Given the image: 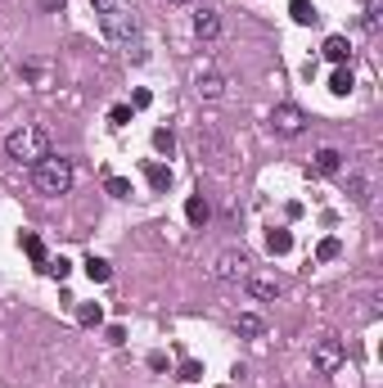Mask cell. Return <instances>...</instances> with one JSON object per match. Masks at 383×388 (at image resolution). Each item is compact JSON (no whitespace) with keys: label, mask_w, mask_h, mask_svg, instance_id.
<instances>
[{"label":"cell","mask_w":383,"mask_h":388,"mask_svg":"<svg viewBox=\"0 0 383 388\" xmlns=\"http://www.w3.org/2000/svg\"><path fill=\"white\" fill-rule=\"evenodd\" d=\"M352 86H357V82H352V68H334L329 72V91L334 95H352Z\"/></svg>","instance_id":"17"},{"label":"cell","mask_w":383,"mask_h":388,"mask_svg":"<svg viewBox=\"0 0 383 388\" xmlns=\"http://www.w3.org/2000/svg\"><path fill=\"white\" fill-rule=\"evenodd\" d=\"M311 167H315V172H320V176H334V172H338V167H343V154H338V149H329V145H325V149H315Z\"/></svg>","instance_id":"11"},{"label":"cell","mask_w":383,"mask_h":388,"mask_svg":"<svg viewBox=\"0 0 383 388\" xmlns=\"http://www.w3.org/2000/svg\"><path fill=\"white\" fill-rule=\"evenodd\" d=\"M5 154L14 158V163H41L45 154H50V136H45V127H32V122H27V127H18V131H9L5 136Z\"/></svg>","instance_id":"2"},{"label":"cell","mask_w":383,"mask_h":388,"mask_svg":"<svg viewBox=\"0 0 383 388\" xmlns=\"http://www.w3.org/2000/svg\"><path fill=\"white\" fill-rule=\"evenodd\" d=\"M347 54H352V45H347V36H329V41H325V59L329 63H347Z\"/></svg>","instance_id":"14"},{"label":"cell","mask_w":383,"mask_h":388,"mask_svg":"<svg viewBox=\"0 0 383 388\" xmlns=\"http://www.w3.org/2000/svg\"><path fill=\"white\" fill-rule=\"evenodd\" d=\"M86 276H91L95 285H104V280H113V267H109L104 258H95V253H91V258H86Z\"/></svg>","instance_id":"18"},{"label":"cell","mask_w":383,"mask_h":388,"mask_svg":"<svg viewBox=\"0 0 383 388\" xmlns=\"http://www.w3.org/2000/svg\"><path fill=\"white\" fill-rule=\"evenodd\" d=\"M194 36L198 41H217V36H221V14H217V9H194Z\"/></svg>","instance_id":"8"},{"label":"cell","mask_w":383,"mask_h":388,"mask_svg":"<svg viewBox=\"0 0 383 388\" xmlns=\"http://www.w3.org/2000/svg\"><path fill=\"white\" fill-rule=\"evenodd\" d=\"M32 185H36V194H45V199L68 194L72 190V163L59 158V154H45L41 163H32Z\"/></svg>","instance_id":"1"},{"label":"cell","mask_w":383,"mask_h":388,"mask_svg":"<svg viewBox=\"0 0 383 388\" xmlns=\"http://www.w3.org/2000/svg\"><path fill=\"white\" fill-rule=\"evenodd\" d=\"M131 113H136V109H131V104H113L109 122H113V127H127V122H131Z\"/></svg>","instance_id":"28"},{"label":"cell","mask_w":383,"mask_h":388,"mask_svg":"<svg viewBox=\"0 0 383 388\" xmlns=\"http://www.w3.org/2000/svg\"><path fill=\"white\" fill-rule=\"evenodd\" d=\"M208 217H212L208 199H203V194H194V199L185 203V222H189V226H208Z\"/></svg>","instance_id":"13"},{"label":"cell","mask_w":383,"mask_h":388,"mask_svg":"<svg viewBox=\"0 0 383 388\" xmlns=\"http://www.w3.org/2000/svg\"><path fill=\"white\" fill-rule=\"evenodd\" d=\"M109 343H127V329H122V325H109Z\"/></svg>","instance_id":"30"},{"label":"cell","mask_w":383,"mask_h":388,"mask_svg":"<svg viewBox=\"0 0 383 388\" xmlns=\"http://www.w3.org/2000/svg\"><path fill=\"white\" fill-rule=\"evenodd\" d=\"M194 154H198V163H221L226 158V149H221V140L212 136V131H194Z\"/></svg>","instance_id":"9"},{"label":"cell","mask_w":383,"mask_h":388,"mask_svg":"<svg viewBox=\"0 0 383 388\" xmlns=\"http://www.w3.org/2000/svg\"><path fill=\"white\" fill-rule=\"evenodd\" d=\"M212 276L230 280V285H235V280H248V276H253V258H248L244 249H226L221 258L212 262Z\"/></svg>","instance_id":"4"},{"label":"cell","mask_w":383,"mask_h":388,"mask_svg":"<svg viewBox=\"0 0 383 388\" xmlns=\"http://www.w3.org/2000/svg\"><path fill=\"white\" fill-rule=\"evenodd\" d=\"M77 320H81L86 329L104 325V307H100V302H81V307H77Z\"/></svg>","instance_id":"16"},{"label":"cell","mask_w":383,"mask_h":388,"mask_svg":"<svg viewBox=\"0 0 383 388\" xmlns=\"http://www.w3.org/2000/svg\"><path fill=\"white\" fill-rule=\"evenodd\" d=\"M104 190H109L113 199H131V181L127 176H104Z\"/></svg>","instance_id":"23"},{"label":"cell","mask_w":383,"mask_h":388,"mask_svg":"<svg viewBox=\"0 0 383 388\" xmlns=\"http://www.w3.org/2000/svg\"><path fill=\"white\" fill-rule=\"evenodd\" d=\"M347 194L357 199V203H366V199H370V181H366L361 172H352V176H347Z\"/></svg>","instance_id":"20"},{"label":"cell","mask_w":383,"mask_h":388,"mask_svg":"<svg viewBox=\"0 0 383 388\" xmlns=\"http://www.w3.org/2000/svg\"><path fill=\"white\" fill-rule=\"evenodd\" d=\"M311 366L320 375H334L343 366V343H338V339H315V343H311Z\"/></svg>","instance_id":"6"},{"label":"cell","mask_w":383,"mask_h":388,"mask_svg":"<svg viewBox=\"0 0 383 388\" xmlns=\"http://www.w3.org/2000/svg\"><path fill=\"white\" fill-rule=\"evenodd\" d=\"M153 149H158L162 158H171V149H176V136H171L167 127H158V131H153Z\"/></svg>","instance_id":"21"},{"label":"cell","mask_w":383,"mask_h":388,"mask_svg":"<svg viewBox=\"0 0 383 388\" xmlns=\"http://www.w3.org/2000/svg\"><path fill=\"white\" fill-rule=\"evenodd\" d=\"M149 185H153V190H167V185H171V167L149 163Z\"/></svg>","instance_id":"22"},{"label":"cell","mask_w":383,"mask_h":388,"mask_svg":"<svg viewBox=\"0 0 383 388\" xmlns=\"http://www.w3.org/2000/svg\"><path fill=\"white\" fill-rule=\"evenodd\" d=\"M100 27H104V36L109 41H131V36L140 32V18H136V9H118V14H104L100 18Z\"/></svg>","instance_id":"5"},{"label":"cell","mask_w":383,"mask_h":388,"mask_svg":"<svg viewBox=\"0 0 383 388\" xmlns=\"http://www.w3.org/2000/svg\"><path fill=\"white\" fill-rule=\"evenodd\" d=\"M289 14H293V23H302V27H311L315 18H320L311 0H289Z\"/></svg>","instance_id":"15"},{"label":"cell","mask_w":383,"mask_h":388,"mask_svg":"<svg viewBox=\"0 0 383 388\" xmlns=\"http://www.w3.org/2000/svg\"><path fill=\"white\" fill-rule=\"evenodd\" d=\"M180 380H185V384H198V380H203V366H198V362H180Z\"/></svg>","instance_id":"29"},{"label":"cell","mask_w":383,"mask_h":388,"mask_svg":"<svg viewBox=\"0 0 383 388\" xmlns=\"http://www.w3.org/2000/svg\"><path fill=\"white\" fill-rule=\"evenodd\" d=\"M63 5H68V0H41V9H45V14H59Z\"/></svg>","instance_id":"32"},{"label":"cell","mask_w":383,"mask_h":388,"mask_svg":"<svg viewBox=\"0 0 383 388\" xmlns=\"http://www.w3.org/2000/svg\"><path fill=\"white\" fill-rule=\"evenodd\" d=\"M194 91H198L203 100H221V95H226V77H221V72H198V77H194Z\"/></svg>","instance_id":"10"},{"label":"cell","mask_w":383,"mask_h":388,"mask_svg":"<svg viewBox=\"0 0 383 388\" xmlns=\"http://www.w3.org/2000/svg\"><path fill=\"white\" fill-rule=\"evenodd\" d=\"M235 329H239V334H244V339H257V334H262V316H253V311H244V316H239L235 320Z\"/></svg>","instance_id":"19"},{"label":"cell","mask_w":383,"mask_h":388,"mask_svg":"<svg viewBox=\"0 0 383 388\" xmlns=\"http://www.w3.org/2000/svg\"><path fill=\"white\" fill-rule=\"evenodd\" d=\"M91 9H95V14H118V9H127V0H91Z\"/></svg>","instance_id":"27"},{"label":"cell","mask_w":383,"mask_h":388,"mask_svg":"<svg viewBox=\"0 0 383 388\" xmlns=\"http://www.w3.org/2000/svg\"><path fill=\"white\" fill-rule=\"evenodd\" d=\"M361 5H370V0H361Z\"/></svg>","instance_id":"33"},{"label":"cell","mask_w":383,"mask_h":388,"mask_svg":"<svg viewBox=\"0 0 383 388\" xmlns=\"http://www.w3.org/2000/svg\"><path fill=\"white\" fill-rule=\"evenodd\" d=\"M23 253H27L32 262H45V244L36 240V235H23Z\"/></svg>","instance_id":"24"},{"label":"cell","mask_w":383,"mask_h":388,"mask_svg":"<svg viewBox=\"0 0 383 388\" xmlns=\"http://www.w3.org/2000/svg\"><path fill=\"white\" fill-rule=\"evenodd\" d=\"M41 267H45V276H54V280H68V258H54V262H41Z\"/></svg>","instance_id":"26"},{"label":"cell","mask_w":383,"mask_h":388,"mask_svg":"<svg viewBox=\"0 0 383 388\" xmlns=\"http://www.w3.org/2000/svg\"><path fill=\"white\" fill-rule=\"evenodd\" d=\"M271 131H275L280 140H293V136H302V131H306V113H302L293 100L275 104V109H271Z\"/></svg>","instance_id":"3"},{"label":"cell","mask_w":383,"mask_h":388,"mask_svg":"<svg viewBox=\"0 0 383 388\" xmlns=\"http://www.w3.org/2000/svg\"><path fill=\"white\" fill-rule=\"evenodd\" d=\"M149 100H153L149 91H136V100H131V109H149Z\"/></svg>","instance_id":"31"},{"label":"cell","mask_w":383,"mask_h":388,"mask_svg":"<svg viewBox=\"0 0 383 388\" xmlns=\"http://www.w3.org/2000/svg\"><path fill=\"white\" fill-rule=\"evenodd\" d=\"M266 249H271V258H284V253L293 249V235L284 231V226H275V231H266Z\"/></svg>","instance_id":"12"},{"label":"cell","mask_w":383,"mask_h":388,"mask_svg":"<svg viewBox=\"0 0 383 388\" xmlns=\"http://www.w3.org/2000/svg\"><path fill=\"white\" fill-rule=\"evenodd\" d=\"M338 253H343V244H338V240H334V235H329V240H320V249H315V258H320V262H334V258H338Z\"/></svg>","instance_id":"25"},{"label":"cell","mask_w":383,"mask_h":388,"mask_svg":"<svg viewBox=\"0 0 383 388\" xmlns=\"http://www.w3.org/2000/svg\"><path fill=\"white\" fill-rule=\"evenodd\" d=\"M244 285H248V293H253L257 302H271V298H280V293H284V280L280 276H248Z\"/></svg>","instance_id":"7"}]
</instances>
